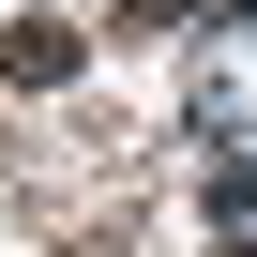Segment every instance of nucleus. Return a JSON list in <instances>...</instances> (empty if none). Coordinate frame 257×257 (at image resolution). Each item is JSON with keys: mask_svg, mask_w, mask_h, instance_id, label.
<instances>
[{"mask_svg": "<svg viewBox=\"0 0 257 257\" xmlns=\"http://www.w3.org/2000/svg\"><path fill=\"white\" fill-rule=\"evenodd\" d=\"M91 76V31L76 16H16V31H0V91H76Z\"/></svg>", "mask_w": 257, "mask_h": 257, "instance_id": "1", "label": "nucleus"}, {"mask_svg": "<svg viewBox=\"0 0 257 257\" xmlns=\"http://www.w3.org/2000/svg\"><path fill=\"white\" fill-rule=\"evenodd\" d=\"M121 16H152V31H182V16H197V0H121Z\"/></svg>", "mask_w": 257, "mask_h": 257, "instance_id": "2", "label": "nucleus"}]
</instances>
